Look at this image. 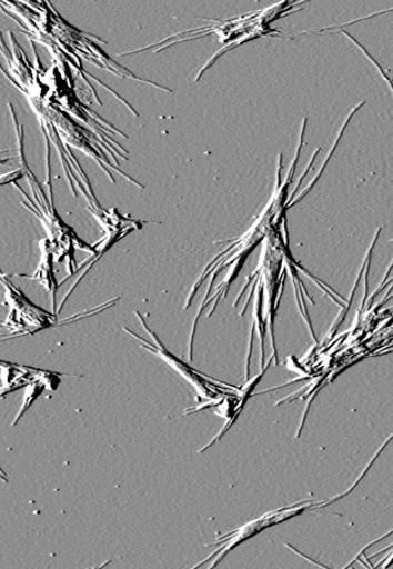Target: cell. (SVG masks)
<instances>
[{"label":"cell","instance_id":"3957f363","mask_svg":"<svg viewBox=\"0 0 393 569\" xmlns=\"http://www.w3.org/2000/svg\"><path fill=\"white\" fill-rule=\"evenodd\" d=\"M320 505H324V502H321ZM316 506L319 505L301 502L291 507L280 508V510L269 512L258 518V520L251 521L245 526L238 528V530L233 532H229L225 536H220L215 542V546H219L218 550L208 557L205 561L199 563L196 568L208 563L210 560H213L214 557L218 558L213 565L210 566V568L216 567L221 561L224 560L229 552L233 551L234 548H236L239 545L250 540L251 537L268 530L269 527L291 520V518L300 516L306 512L309 508H314Z\"/></svg>","mask_w":393,"mask_h":569},{"label":"cell","instance_id":"7a4b0ae2","mask_svg":"<svg viewBox=\"0 0 393 569\" xmlns=\"http://www.w3.org/2000/svg\"><path fill=\"white\" fill-rule=\"evenodd\" d=\"M137 318L143 325V328L147 330V332L150 335L151 338H153L154 343H150L143 338L138 337L137 333L133 331H130L128 328L124 330L131 335L134 339L140 341L143 345H140V348H143L144 350L154 353L160 358L161 360H164L170 368H173L177 372H179L183 378L191 385L200 396H203V398L208 399H218L220 396L223 395H238L243 389L233 388V386L228 385H219L214 381H211L205 378V376L199 373L194 369H191L189 365L184 363L183 361L179 360L177 356L173 353H170L167 348L164 347L163 342L160 341V339L157 337V333L151 330L143 317L135 311Z\"/></svg>","mask_w":393,"mask_h":569},{"label":"cell","instance_id":"277c9868","mask_svg":"<svg viewBox=\"0 0 393 569\" xmlns=\"http://www.w3.org/2000/svg\"><path fill=\"white\" fill-rule=\"evenodd\" d=\"M40 249H42L43 256L42 261H40V266L38 270L34 272L33 277L19 276L20 278H26L30 280H36L39 283H42L43 287L52 293V305L54 312L57 308L56 293L60 284L56 280L54 276V248L52 241L49 239L40 240Z\"/></svg>","mask_w":393,"mask_h":569},{"label":"cell","instance_id":"5b68a950","mask_svg":"<svg viewBox=\"0 0 393 569\" xmlns=\"http://www.w3.org/2000/svg\"><path fill=\"white\" fill-rule=\"evenodd\" d=\"M47 372H46V375H47ZM46 375H44V378H46ZM44 378L28 385L22 409H20V411L17 416V419L13 421V426H16L19 422V420L23 418V415L30 409V406H32L33 402L39 398V396L42 395L44 392V390L47 389Z\"/></svg>","mask_w":393,"mask_h":569},{"label":"cell","instance_id":"6da1fadb","mask_svg":"<svg viewBox=\"0 0 393 569\" xmlns=\"http://www.w3.org/2000/svg\"><path fill=\"white\" fill-rule=\"evenodd\" d=\"M6 290V302L9 303L10 312L3 322V329L8 330L14 337L22 335H32L48 328L64 323L57 321V313H49L42 308L37 307L30 301L26 293L14 287L7 277L2 278Z\"/></svg>","mask_w":393,"mask_h":569}]
</instances>
